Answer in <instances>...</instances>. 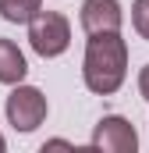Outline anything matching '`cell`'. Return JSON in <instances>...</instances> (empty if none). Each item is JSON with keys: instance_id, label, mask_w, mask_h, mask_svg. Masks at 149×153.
Wrapping results in <instances>:
<instances>
[{"instance_id": "6da1fadb", "label": "cell", "mask_w": 149, "mask_h": 153, "mask_svg": "<svg viewBox=\"0 0 149 153\" xmlns=\"http://www.w3.org/2000/svg\"><path fill=\"white\" fill-rule=\"evenodd\" d=\"M128 78V43L121 32H100L89 36L85 57H82V82L96 96H114Z\"/></svg>"}, {"instance_id": "7a4b0ae2", "label": "cell", "mask_w": 149, "mask_h": 153, "mask_svg": "<svg viewBox=\"0 0 149 153\" xmlns=\"http://www.w3.org/2000/svg\"><path fill=\"white\" fill-rule=\"evenodd\" d=\"M29 43L39 57H60L71 46V22L60 11H39L29 22Z\"/></svg>"}, {"instance_id": "3957f363", "label": "cell", "mask_w": 149, "mask_h": 153, "mask_svg": "<svg viewBox=\"0 0 149 153\" xmlns=\"http://www.w3.org/2000/svg\"><path fill=\"white\" fill-rule=\"evenodd\" d=\"M4 114H7V125H14V132H36L46 121V96L36 85L18 82L4 100Z\"/></svg>"}, {"instance_id": "277c9868", "label": "cell", "mask_w": 149, "mask_h": 153, "mask_svg": "<svg viewBox=\"0 0 149 153\" xmlns=\"http://www.w3.org/2000/svg\"><path fill=\"white\" fill-rule=\"evenodd\" d=\"M92 150H103V153H135L139 150V132L128 117L121 114H107L96 121L92 128Z\"/></svg>"}, {"instance_id": "5b68a950", "label": "cell", "mask_w": 149, "mask_h": 153, "mask_svg": "<svg viewBox=\"0 0 149 153\" xmlns=\"http://www.w3.org/2000/svg\"><path fill=\"white\" fill-rule=\"evenodd\" d=\"M78 22L85 29V36H100V32H121L124 11L121 0H85L78 11Z\"/></svg>"}, {"instance_id": "8992f818", "label": "cell", "mask_w": 149, "mask_h": 153, "mask_svg": "<svg viewBox=\"0 0 149 153\" xmlns=\"http://www.w3.org/2000/svg\"><path fill=\"white\" fill-rule=\"evenodd\" d=\"M25 75H29V61H25V53L18 50V43L0 39V82H4V85H18Z\"/></svg>"}, {"instance_id": "52a82bcc", "label": "cell", "mask_w": 149, "mask_h": 153, "mask_svg": "<svg viewBox=\"0 0 149 153\" xmlns=\"http://www.w3.org/2000/svg\"><path fill=\"white\" fill-rule=\"evenodd\" d=\"M43 11V0H0V18L14 25H29Z\"/></svg>"}, {"instance_id": "ba28073f", "label": "cell", "mask_w": 149, "mask_h": 153, "mask_svg": "<svg viewBox=\"0 0 149 153\" xmlns=\"http://www.w3.org/2000/svg\"><path fill=\"white\" fill-rule=\"evenodd\" d=\"M131 25H135V32L149 43V0H135V4H131Z\"/></svg>"}, {"instance_id": "9c48e42d", "label": "cell", "mask_w": 149, "mask_h": 153, "mask_svg": "<svg viewBox=\"0 0 149 153\" xmlns=\"http://www.w3.org/2000/svg\"><path fill=\"white\" fill-rule=\"evenodd\" d=\"M139 93H142V96L149 100V64L142 68V71H139Z\"/></svg>"}, {"instance_id": "30bf717a", "label": "cell", "mask_w": 149, "mask_h": 153, "mask_svg": "<svg viewBox=\"0 0 149 153\" xmlns=\"http://www.w3.org/2000/svg\"><path fill=\"white\" fill-rule=\"evenodd\" d=\"M4 146H7V143H4V135H0V153H4Z\"/></svg>"}]
</instances>
